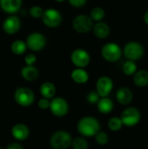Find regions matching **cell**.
<instances>
[{
  "label": "cell",
  "instance_id": "cell-1",
  "mask_svg": "<svg viewBox=\"0 0 148 149\" xmlns=\"http://www.w3.org/2000/svg\"><path fill=\"white\" fill-rule=\"evenodd\" d=\"M77 129L83 136L92 137L95 136L100 131V124L96 118L87 116L82 118L79 121Z\"/></svg>",
  "mask_w": 148,
  "mask_h": 149
},
{
  "label": "cell",
  "instance_id": "cell-2",
  "mask_svg": "<svg viewBox=\"0 0 148 149\" xmlns=\"http://www.w3.org/2000/svg\"><path fill=\"white\" fill-rule=\"evenodd\" d=\"M51 147L53 149H67L72 144L71 134L66 131H57L50 139Z\"/></svg>",
  "mask_w": 148,
  "mask_h": 149
},
{
  "label": "cell",
  "instance_id": "cell-3",
  "mask_svg": "<svg viewBox=\"0 0 148 149\" xmlns=\"http://www.w3.org/2000/svg\"><path fill=\"white\" fill-rule=\"evenodd\" d=\"M144 47L143 45L137 41L128 42L123 50V53L128 60L136 61L141 58L144 55Z\"/></svg>",
  "mask_w": 148,
  "mask_h": 149
},
{
  "label": "cell",
  "instance_id": "cell-4",
  "mask_svg": "<svg viewBox=\"0 0 148 149\" xmlns=\"http://www.w3.org/2000/svg\"><path fill=\"white\" fill-rule=\"evenodd\" d=\"M101 55L108 62H116L121 58L122 51L120 46L116 43H107L102 47Z\"/></svg>",
  "mask_w": 148,
  "mask_h": 149
},
{
  "label": "cell",
  "instance_id": "cell-5",
  "mask_svg": "<svg viewBox=\"0 0 148 149\" xmlns=\"http://www.w3.org/2000/svg\"><path fill=\"white\" fill-rule=\"evenodd\" d=\"M73 29L80 34L89 32L93 28V21L87 15H78L72 20Z\"/></svg>",
  "mask_w": 148,
  "mask_h": 149
},
{
  "label": "cell",
  "instance_id": "cell-6",
  "mask_svg": "<svg viewBox=\"0 0 148 149\" xmlns=\"http://www.w3.org/2000/svg\"><path fill=\"white\" fill-rule=\"evenodd\" d=\"M14 99L19 106L26 107L34 102L35 95L31 89L26 87H19L15 91Z\"/></svg>",
  "mask_w": 148,
  "mask_h": 149
},
{
  "label": "cell",
  "instance_id": "cell-7",
  "mask_svg": "<svg viewBox=\"0 0 148 149\" xmlns=\"http://www.w3.org/2000/svg\"><path fill=\"white\" fill-rule=\"evenodd\" d=\"M62 15L56 9H47L42 17V21L49 28H57L62 23Z\"/></svg>",
  "mask_w": 148,
  "mask_h": 149
},
{
  "label": "cell",
  "instance_id": "cell-8",
  "mask_svg": "<svg viewBox=\"0 0 148 149\" xmlns=\"http://www.w3.org/2000/svg\"><path fill=\"white\" fill-rule=\"evenodd\" d=\"M27 47L32 52H39L43 50L46 45L45 37L40 32H32L26 38Z\"/></svg>",
  "mask_w": 148,
  "mask_h": 149
},
{
  "label": "cell",
  "instance_id": "cell-9",
  "mask_svg": "<svg viewBox=\"0 0 148 149\" xmlns=\"http://www.w3.org/2000/svg\"><path fill=\"white\" fill-rule=\"evenodd\" d=\"M71 60L77 68H85L89 65L91 57L85 50L78 48L72 52Z\"/></svg>",
  "mask_w": 148,
  "mask_h": 149
},
{
  "label": "cell",
  "instance_id": "cell-10",
  "mask_svg": "<svg viewBox=\"0 0 148 149\" xmlns=\"http://www.w3.org/2000/svg\"><path fill=\"white\" fill-rule=\"evenodd\" d=\"M140 113L135 107H128L126 108L121 113V120L124 126L126 127H134L140 120Z\"/></svg>",
  "mask_w": 148,
  "mask_h": 149
},
{
  "label": "cell",
  "instance_id": "cell-11",
  "mask_svg": "<svg viewBox=\"0 0 148 149\" xmlns=\"http://www.w3.org/2000/svg\"><path fill=\"white\" fill-rule=\"evenodd\" d=\"M50 110L54 116L64 117L69 111V105L66 100L61 97L53 98L51 100Z\"/></svg>",
  "mask_w": 148,
  "mask_h": 149
},
{
  "label": "cell",
  "instance_id": "cell-12",
  "mask_svg": "<svg viewBox=\"0 0 148 149\" xmlns=\"http://www.w3.org/2000/svg\"><path fill=\"white\" fill-rule=\"evenodd\" d=\"M113 87V82L111 78L107 76L100 77L96 83V91L101 98L107 97L112 92Z\"/></svg>",
  "mask_w": 148,
  "mask_h": 149
},
{
  "label": "cell",
  "instance_id": "cell-13",
  "mask_svg": "<svg viewBox=\"0 0 148 149\" xmlns=\"http://www.w3.org/2000/svg\"><path fill=\"white\" fill-rule=\"evenodd\" d=\"M3 30L5 33L9 35L16 34L21 28V21L18 17L15 15H10L4 19L2 24Z\"/></svg>",
  "mask_w": 148,
  "mask_h": 149
},
{
  "label": "cell",
  "instance_id": "cell-14",
  "mask_svg": "<svg viewBox=\"0 0 148 149\" xmlns=\"http://www.w3.org/2000/svg\"><path fill=\"white\" fill-rule=\"evenodd\" d=\"M10 134L15 140L21 141L26 140L29 137L30 130L26 125L19 123V124H16L15 126L12 127V128L10 130Z\"/></svg>",
  "mask_w": 148,
  "mask_h": 149
},
{
  "label": "cell",
  "instance_id": "cell-15",
  "mask_svg": "<svg viewBox=\"0 0 148 149\" xmlns=\"http://www.w3.org/2000/svg\"><path fill=\"white\" fill-rule=\"evenodd\" d=\"M22 2V0H0V7L7 14L13 15L20 10Z\"/></svg>",
  "mask_w": 148,
  "mask_h": 149
},
{
  "label": "cell",
  "instance_id": "cell-16",
  "mask_svg": "<svg viewBox=\"0 0 148 149\" xmlns=\"http://www.w3.org/2000/svg\"><path fill=\"white\" fill-rule=\"evenodd\" d=\"M133 94L132 91L127 87H121L118 90L116 93V99L118 102L121 105H128L132 102Z\"/></svg>",
  "mask_w": 148,
  "mask_h": 149
},
{
  "label": "cell",
  "instance_id": "cell-17",
  "mask_svg": "<svg viewBox=\"0 0 148 149\" xmlns=\"http://www.w3.org/2000/svg\"><path fill=\"white\" fill-rule=\"evenodd\" d=\"M94 35L100 39L106 38L110 34V27L109 25L105 22H98L93 25L92 28Z\"/></svg>",
  "mask_w": 148,
  "mask_h": 149
},
{
  "label": "cell",
  "instance_id": "cell-18",
  "mask_svg": "<svg viewBox=\"0 0 148 149\" xmlns=\"http://www.w3.org/2000/svg\"><path fill=\"white\" fill-rule=\"evenodd\" d=\"M72 79L77 84H85L89 79L88 72L84 68H76L71 73Z\"/></svg>",
  "mask_w": 148,
  "mask_h": 149
},
{
  "label": "cell",
  "instance_id": "cell-19",
  "mask_svg": "<svg viewBox=\"0 0 148 149\" xmlns=\"http://www.w3.org/2000/svg\"><path fill=\"white\" fill-rule=\"evenodd\" d=\"M21 75L27 81H34L38 79L39 72L34 65H25L21 70Z\"/></svg>",
  "mask_w": 148,
  "mask_h": 149
},
{
  "label": "cell",
  "instance_id": "cell-20",
  "mask_svg": "<svg viewBox=\"0 0 148 149\" xmlns=\"http://www.w3.org/2000/svg\"><path fill=\"white\" fill-rule=\"evenodd\" d=\"M39 92L41 95L43 96V98L51 100V99H53V97L56 94V87L54 84H52L51 82L46 81L41 85L39 88Z\"/></svg>",
  "mask_w": 148,
  "mask_h": 149
},
{
  "label": "cell",
  "instance_id": "cell-21",
  "mask_svg": "<svg viewBox=\"0 0 148 149\" xmlns=\"http://www.w3.org/2000/svg\"><path fill=\"white\" fill-rule=\"evenodd\" d=\"M97 106H98V110L104 114L110 113L113 110V102L111 99L107 97L101 98L97 103Z\"/></svg>",
  "mask_w": 148,
  "mask_h": 149
},
{
  "label": "cell",
  "instance_id": "cell-22",
  "mask_svg": "<svg viewBox=\"0 0 148 149\" xmlns=\"http://www.w3.org/2000/svg\"><path fill=\"white\" fill-rule=\"evenodd\" d=\"M133 82L139 87H145L148 85V72L140 70L133 75Z\"/></svg>",
  "mask_w": 148,
  "mask_h": 149
},
{
  "label": "cell",
  "instance_id": "cell-23",
  "mask_svg": "<svg viewBox=\"0 0 148 149\" xmlns=\"http://www.w3.org/2000/svg\"><path fill=\"white\" fill-rule=\"evenodd\" d=\"M27 48L28 47H27L26 42H24L21 39L15 40L10 45V51L15 55H23L26 52Z\"/></svg>",
  "mask_w": 148,
  "mask_h": 149
},
{
  "label": "cell",
  "instance_id": "cell-24",
  "mask_svg": "<svg viewBox=\"0 0 148 149\" xmlns=\"http://www.w3.org/2000/svg\"><path fill=\"white\" fill-rule=\"evenodd\" d=\"M106 16V11L103 8L101 7H94L91 12H90V17L92 18V21L98 23V22H101V20L104 19Z\"/></svg>",
  "mask_w": 148,
  "mask_h": 149
},
{
  "label": "cell",
  "instance_id": "cell-25",
  "mask_svg": "<svg viewBox=\"0 0 148 149\" xmlns=\"http://www.w3.org/2000/svg\"><path fill=\"white\" fill-rule=\"evenodd\" d=\"M122 70H123V72L127 76L134 75L137 72V65H136L135 61L127 60L126 62L124 63Z\"/></svg>",
  "mask_w": 148,
  "mask_h": 149
},
{
  "label": "cell",
  "instance_id": "cell-26",
  "mask_svg": "<svg viewBox=\"0 0 148 149\" xmlns=\"http://www.w3.org/2000/svg\"><path fill=\"white\" fill-rule=\"evenodd\" d=\"M123 126H124V124H123L121 119L119 117H113L108 120V127L112 131H114V132L120 131Z\"/></svg>",
  "mask_w": 148,
  "mask_h": 149
},
{
  "label": "cell",
  "instance_id": "cell-27",
  "mask_svg": "<svg viewBox=\"0 0 148 149\" xmlns=\"http://www.w3.org/2000/svg\"><path fill=\"white\" fill-rule=\"evenodd\" d=\"M73 149H87L88 148V143L86 141V140H85L84 138H75L74 140H72V144Z\"/></svg>",
  "mask_w": 148,
  "mask_h": 149
},
{
  "label": "cell",
  "instance_id": "cell-28",
  "mask_svg": "<svg viewBox=\"0 0 148 149\" xmlns=\"http://www.w3.org/2000/svg\"><path fill=\"white\" fill-rule=\"evenodd\" d=\"M44 12V10L38 5H34V6L31 7L30 10H29L30 15L34 18H39V17L42 18Z\"/></svg>",
  "mask_w": 148,
  "mask_h": 149
},
{
  "label": "cell",
  "instance_id": "cell-29",
  "mask_svg": "<svg viewBox=\"0 0 148 149\" xmlns=\"http://www.w3.org/2000/svg\"><path fill=\"white\" fill-rule=\"evenodd\" d=\"M95 140H96V142L99 145H106L109 141V137H108V134L106 133L99 131L95 135Z\"/></svg>",
  "mask_w": 148,
  "mask_h": 149
},
{
  "label": "cell",
  "instance_id": "cell-30",
  "mask_svg": "<svg viewBox=\"0 0 148 149\" xmlns=\"http://www.w3.org/2000/svg\"><path fill=\"white\" fill-rule=\"evenodd\" d=\"M99 94L97 93V91H92V92H90L88 94H87V101L91 104H95V103H98L99 100H100L99 99Z\"/></svg>",
  "mask_w": 148,
  "mask_h": 149
},
{
  "label": "cell",
  "instance_id": "cell-31",
  "mask_svg": "<svg viewBox=\"0 0 148 149\" xmlns=\"http://www.w3.org/2000/svg\"><path fill=\"white\" fill-rule=\"evenodd\" d=\"M38 107L42 110H46V109H50V106H51V100L45 98H42L38 100Z\"/></svg>",
  "mask_w": 148,
  "mask_h": 149
},
{
  "label": "cell",
  "instance_id": "cell-32",
  "mask_svg": "<svg viewBox=\"0 0 148 149\" xmlns=\"http://www.w3.org/2000/svg\"><path fill=\"white\" fill-rule=\"evenodd\" d=\"M37 61V57L33 53H28L24 58V62L26 65H33Z\"/></svg>",
  "mask_w": 148,
  "mask_h": 149
},
{
  "label": "cell",
  "instance_id": "cell-33",
  "mask_svg": "<svg viewBox=\"0 0 148 149\" xmlns=\"http://www.w3.org/2000/svg\"><path fill=\"white\" fill-rule=\"evenodd\" d=\"M87 0H68L69 3L74 8H81L86 3Z\"/></svg>",
  "mask_w": 148,
  "mask_h": 149
},
{
  "label": "cell",
  "instance_id": "cell-34",
  "mask_svg": "<svg viewBox=\"0 0 148 149\" xmlns=\"http://www.w3.org/2000/svg\"><path fill=\"white\" fill-rule=\"evenodd\" d=\"M5 149H24L23 146L18 142H11L10 143Z\"/></svg>",
  "mask_w": 148,
  "mask_h": 149
},
{
  "label": "cell",
  "instance_id": "cell-35",
  "mask_svg": "<svg viewBox=\"0 0 148 149\" xmlns=\"http://www.w3.org/2000/svg\"><path fill=\"white\" fill-rule=\"evenodd\" d=\"M144 22L148 25V10H147L144 14Z\"/></svg>",
  "mask_w": 148,
  "mask_h": 149
},
{
  "label": "cell",
  "instance_id": "cell-36",
  "mask_svg": "<svg viewBox=\"0 0 148 149\" xmlns=\"http://www.w3.org/2000/svg\"><path fill=\"white\" fill-rule=\"evenodd\" d=\"M56 2H58V3H62V2H64V1H65V0H55Z\"/></svg>",
  "mask_w": 148,
  "mask_h": 149
},
{
  "label": "cell",
  "instance_id": "cell-37",
  "mask_svg": "<svg viewBox=\"0 0 148 149\" xmlns=\"http://www.w3.org/2000/svg\"><path fill=\"white\" fill-rule=\"evenodd\" d=\"M0 149H5V148H2V147H0Z\"/></svg>",
  "mask_w": 148,
  "mask_h": 149
}]
</instances>
